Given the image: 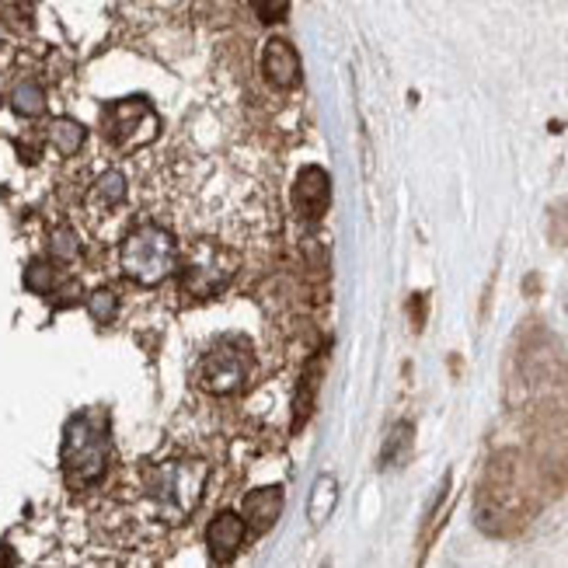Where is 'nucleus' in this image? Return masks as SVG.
I'll use <instances>...</instances> for the list:
<instances>
[{"instance_id": "f257e3e1", "label": "nucleus", "mask_w": 568, "mask_h": 568, "mask_svg": "<svg viewBox=\"0 0 568 568\" xmlns=\"http://www.w3.org/2000/svg\"><path fill=\"white\" fill-rule=\"evenodd\" d=\"M210 481V467L203 460H171L154 467L146 496H151L154 509L164 524L179 527L203 503V491Z\"/></svg>"}, {"instance_id": "f03ea898", "label": "nucleus", "mask_w": 568, "mask_h": 568, "mask_svg": "<svg viewBox=\"0 0 568 568\" xmlns=\"http://www.w3.org/2000/svg\"><path fill=\"white\" fill-rule=\"evenodd\" d=\"M109 467V433L105 418L98 415H78L67 423V439H63V471L67 481L88 488L102 481Z\"/></svg>"}, {"instance_id": "7ed1b4c3", "label": "nucleus", "mask_w": 568, "mask_h": 568, "mask_svg": "<svg viewBox=\"0 0 568 568\" xmlns=\"http://www.w3.org/2000/svg\"><path fill=\"white\" fill-rule=\"evenodd\" d=\"M119 258H122V268H126L130 280H136L143 286H154L175 273L179 241H175V234L158 224H140L126 241H122Z\"/></svg>"}, {"instance_id": "20e7f679", "label": "nucleus", "mask_w": 568, "mask_h": 568, "mask_svg": "<svg viewBox=\"0 0 568 568\" xmlns=\"http://www.w3.org/2000/svg\"><path fill=\"white\" fill-rule=\"evenodd\" d=\"M248 369H252V345L241 335H224L203 353L200 366H195V384H200L206 394L227 398V394L244 387Z\"/></svg>"}, {"instance_id": "39448f33", "label": "nucleus", "mask_w": 568, "mask_h": 568, "mask_svg": "<svg viewBox=\"0 0 568 568\" xmlns=\"http://www.w3.org/2000/svg\"><path fill=\"white\" fill-rule=\"evenodd\" d=\"M237 265H241V258L234 248H224V244H213V241H200L185 255L182 293L192 296V301H210V296L224 293L234 283Z\"/></svg>"}, {"instance_id": "423d86ee", "label": "nucleus", "mask_w": 568, "mask_h": 568, "mask_svg": "<svg viewBox=\"0 0 568 568\" xmlns=\"http://www.w3.org/2000/svg\"><path fill=\"white\" fill-rule=\"evenodd\" d=\"M154 126H158V119L151 109H146L143 98H133V102H115L105 109V133L119 146H136L133 133H140V140H151Z\"/></svg>"}, {"instance_id": "0eeeda50", "label": "nucleus", "mask_w": 568, "mask_h": 568, "mask_svg": "<svg viewBox=\"0 0 568 568\" xmlns=\"http://www.w3.org/2000/svg\"><path fill=\"white\" fill-rule=\"evenodd\" d=\"M332 203V179L325 168L317 164H307L301 168V175L293 182V210L296 216H304L307 224H317L321 216H325Z\"/></svg>"}, {"instance_id": "6e6552de", "label": "nucleus", "mask_w": 568, "mask_h": 568, "mask_svg": "<svg viewBox=\"0 0 568 568\" xmlns=\"http://www.w3.org/2000/svg\"><path fill=\"white\" fill-rule=\"evenodd\" d=\"M262 73L273 88L290 91L301 84V57L286 39H268L262 45Z\"/></svg>"}, {"instance_id": "1a4fd4ad", "label": "nucleus", "mask_w": 568, "mask_h": 568, "mask_svg": "<svg viewBox=\"0 0 568 568\" xmlns=\"http://www.w3.org/2000/svg\"><path fill=\"white\" fill-rule=\"evenodd\" d=\"M244 537H248V524H244L241 509H224V513H216V516H213V524H210V530H206L210 555H213L216 561H231V558L241 551Z\"/></svg>"}, {"instance_id": "9d476101", "label": "nucleus", "mask_w": 568, "mask_h": 568, "mask_svg": "<svg viewBox=\"0 0 568 568\" xmlns=\"http://www.w3.org/2000/svg\"><path fill=\"white\" fill-rule=\"evenodd\" d=\"M280 513H283V488L280 485H273V488H255L241 503L244 524H248L255 534H265L268 527H273L280 520Z\"/></svg>"}, {"instance_id": "9b49d317", "label": "nucleus", "mask_w": 568, "mask_h": 568, "mask_svg": "<svg viewBox=\"0 0 568 568\" xmlns=\"http://www.w3.org/2000/svg\"><path fill=\"white\" fill-rule=\"evenodd\" d=\"M335 506H338V481H335V475H317V481L311 488V499H307V520L314 527H325L332 520Z\"/></svg>"}, {"instance_id": "f8f14e48", "label": "nucleus", "mask_w": 568, "mask_h": 568, "mask_svg": "<svg viewBox=\"0 0 568 568\" xmlns=\"http://www.w3.org/2000/svg\"><path fill=\"white\" fill-rule=\"evenodd\" d=\"M317 387H321V356L307 363L301 384H296V398H293V429H304V423L314 412V398H317Z\"/></svg>"}, {"instance_id": "ddd939ff", "label": "nucleus", "mask_w": 568, "mask_h": 568, "mask_svg": "<svg viewBox=\"0 0 568 568\" xmlns=\"http://www.w3.org/2000/svg\"><path fill=\"white\" fill-rule=\"evenodd\" d=\"M122 200H126V175L112 168V171H105V175L94 182V189H91V203H94V206H102V210H112V206H119Z\"/></svg>"}, {"instance_id": "4468645a", "label": "nucleus", "mask_w": 568, "mask_h": 568, "mask_svg": "<svg viewBox=\"0 0 568 568\" xmlns=\"http://www.w3.org/2000/svg\"><path fill=\"white\" fill-rule=\"evenodd\" d=\"M84 136H88L84 126H81V122H73V119H57L53 126H49V143H53L63 158L78 154L84 146Z\"/></svg>"}, {"instance_id": "2eb2a0df", "label": "nucleus", "mask_w": 568, "mask_h": 568, "mask_svg": "<svg viewBox=\"0 0 568 568\" xmlns=\"http://www.w3.org/2000/svg\"><path fill=\"white\" fill-rule=\"evenodd\" d=\"M11 109L24 119H32L45 109V91L36 81H21L11 94Z\"/></svg>"}, {"instance_id": "dca6fc26", "label": "nucleus", "mask_w": 568, "mask_h": 568, "mask_svg": "<svg viewBox=\"0 0 568 568\" xmlns=\"http://www.w3.org/2000/svg\"><path fill=\"white\" fill-rule=\"evenodd\" d=\"M412 450V426L408 423H398L390 429L387 443H384V450H381V467H394V464H402Z\"/></svg>"}, {"instance_id": "f3484780", "label": "nucleus", "mask_w": 568, "mask_h": 568, "mask_svg": "<svg viewBox=\"0 0 568 568\" xmlns=\"http://www.w3.org/2000/svg\"><path fill=\"white\" fill-rule=\"evenodd\" d=\"M57 283H60V273H57V268L53 265H49V262H32L29 265V273H24V286H29L32 293H53L57 290Z\"/></svg>"}, {"instance_id": "a211bd4d", "label": "nucleus", "mask_w": 568, "mask_h": 568, "mask_svg": "<svg viewBox=\"0 0 568 568\" xmlns=\"http://www.w3.org/2000/svg\"><path fill=\"white\" fill-rule=\"evenodd\" d=\"M88 311H91V317L98 321V325H112L115 314H119V301L112 296V290H94L88 296Z\"/></svg>"}, {"instance_id": "6ab92c4d", "label": "nucleus", "mask_w": 568, "mask_h": 568, "mask_svg": "<svg viewBox=\"0 0 568 568\" xmlns=\"http://www.w3.org/2000/svg\"><path fill=\"white\" fill-rule=\"evenodd\" d=\"M49 252H53V258H63V262H70V258H78V234H73L70 227H57L53 234H49Z\"/></svg>"}, {"instance_id": "aec40b11", "label": "nucleus", "mask_w": 568, "mask_h": 568, "mask_svg": "<svg viewBox=\"0 0 568 568\" xmlns=\"http://www.w3.org/2000/svg\"><path fill=\"white\" fill-rule=\"evenodd\" d=\"M252 4V11L262 18V21H283L286 18V11H290V0H248Z\"/></svg>"}]
</instances>
